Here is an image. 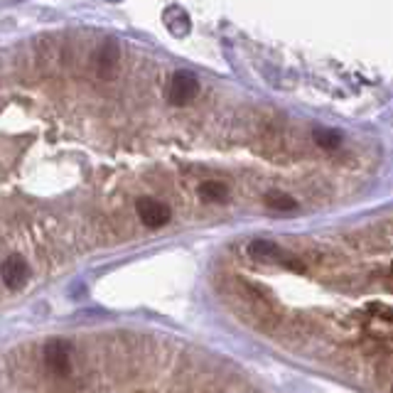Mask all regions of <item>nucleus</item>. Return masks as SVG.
<instances>
[{
	"mask_svg": "<svg viewBox=\"0 0 393 393\" xmlns=\"http://www.w3.org/2000/svg\"><path fill=\"white\" fill-rule=\"evenodd\" d=\"M248 256L258 258V261H276V263H283L286 268H291V271H298V273H305V266L298 261L291 253H286L278 244H273V241L268 239H256L248 244Z\"/></svg>",
	"mask_w": 393,
	"mask_h": 393,
	"instance_id": "nucleus-1",
	"label": "nucleus"
},
{
	"mask_svg": "<svg viewBox=\"0 0 393 393\" xmlns=\"http://www.w3.org/2000/svg\"><path fill=\"white\" fill-rule=\"evenodd\" d=\"M196 91H199V81H196V76L192 71H177V74H172V79H170L168 98L175 106H184V103H189L196 96Z\"/></svg>",
	"mask_w": 393,
	"mask_h": 393,
	"instance_id": "nucleus-2",
	"label": "nucleus"
},
{
	"mask_svg": "<svg viewBox=\"0 0 393 393\" xmlns=\"http://www.w3.org/2000/svg\"><path fill=\"white\" fill-rule=\"evenodd\" d=\"M136 211L148 229H160L170 221V206L165 201L153 199V196H141L136 201Z\"/></svg>",
	"mask_w": 393,
	"mask_h": 393,
	"instance_id": "nucleus-3",
	"label": "nucleus"
},
{
	"mask_svg": "<svg viewBox=\"0 0 393 393\" xmlns=\"http://www.w3.org/2000/svg\"><path fill=\"white\" fill-rule=\"evenodd\" d=\"M69 344L61 342V339H49L45 344V364L52 374L57 376H66L69 374Z\"/></svg>",
	"mask_w": 393,
	"mask_h": 393,
	"instance_id": "nucleus-4",
	"label": "nucleus"
},
{
	"mask_svg": "<svg viewBox=\"0 0 393 393\" xmlns=\"http://www.w3.org/2000/svg\"><path fill=\"white\" fill-rule=\"evenodd\" d=\"M0 276H3V283L10 291H20L28 283L30 268L23 256H8L3 261V266H0Z\"/></svg>",
	"mask_w": 393,
	"mask_h": 393,
	"instance_id": "nucleus-5",
	"label": "nucleus"
},
{
	"mask_svg": "<svg viewBox=\"0 0 393 393\" xmlns=\"http://www.w3.org/2000/svg\"><path fill=\"white\" fill-rule=\"evenodd\" d=\"M165 25H168V30L175 35V37H184V35L189 33V15L184 13L180 5H170L168 10H165Z\"/></svg>",
	"mask_w": 393,
	"mask_h": 393,
	"instance_id": "nucleus-6",
	"label": "nucleus"
},
{
	"mask_svg": "<svg viewBox=\"0 0 393 393\" xmlns=\"http://www.w3.org/2000/svg\"><path fill=\"white\" fill-rule=\"evenodd\" d=\"M199 196L206 201H226L229 199V189L224 182H216V180H206L199 184Z\"/></svg>",
	"mask_w": 393,
	"mask_h": 393,
	"instance_id": "nucleus-7",
	"label": "nucleus"
},
{
	"mask_svg": "<svg viewBox=\"0 0 393 393\" xmlns=\"http://www.w3.org/2000/svg\"><path fill=\"white\" fill-rule=\"evenodd\" d=\"M116 61H118V47L113 40H108V42L101 47V52H98V69L111 71L113 66H116Z\"/></svg>",
	"mask_w": 393,
	"mask_h": 393,
	"instance_id": "nucleus-8",
	"label": "nucleus"
},
{
	"mask_svg": "<svg viewBox=\"0 0 393 393\" xmlns=\"http://www.w3.org/2000/svg\"><path fill=\"white\" fill-rule=\"evenodd\" d=\"M315 143L324 150H334V148H339V143H342V133L329 131V128H317V131H315Z\"/></svg>",
	"mask_w": 393,
	"mask_h": 393,
	"instance_id": "nucleus-9",
	"label": "nucleus"
},
{
	"mask_svg": "<svg viewBox=\"0 0 393 393\" xmlns=\"http://www.w3.org/2000/svg\"><path fill=\"white\" fill-rule=\"evenodd\" d=\"M266 204L271 206V209H276V211H293V209H298V201H295L293 196L281 194V192H268L266 194Z\"/></svg>",
	"mask_w": 393,
	"mask_h": 393,
	"instance_id": "nucleus-10",
	"label": "nucleus"
}]
</instances>
